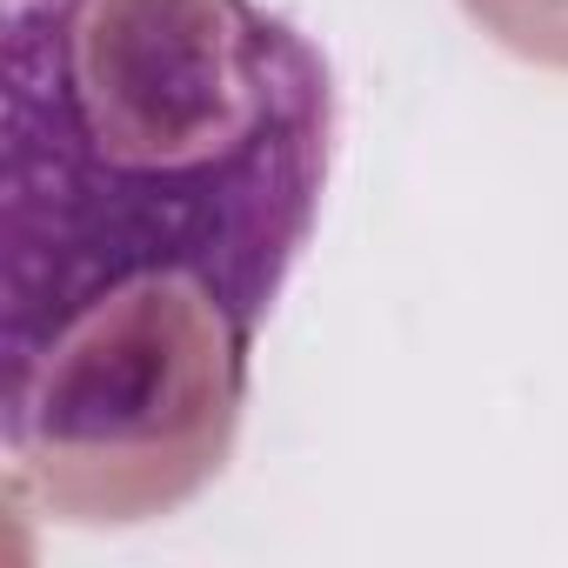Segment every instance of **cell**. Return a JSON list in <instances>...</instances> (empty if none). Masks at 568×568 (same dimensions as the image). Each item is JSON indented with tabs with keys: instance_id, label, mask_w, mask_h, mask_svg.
Returning <instances> with one entry per match:
<instances>
[{
	"instance_id": "6da1fadb",
	"label": "cell",
	"mask_w": 568,
	"mask_h": 568,
	"mask_svg": "<svg viewBox=\"0 0 568 568\" xmlns=\"http://www.w3.org/2000/svg\"><path fill=\"white\" fill-rule=\"evenodd\" d=\"M0 54L8 448H68L134 302H201L247 375L335 161L322 48L261 0H8Z\"/></svg>"
}]
</instances>
